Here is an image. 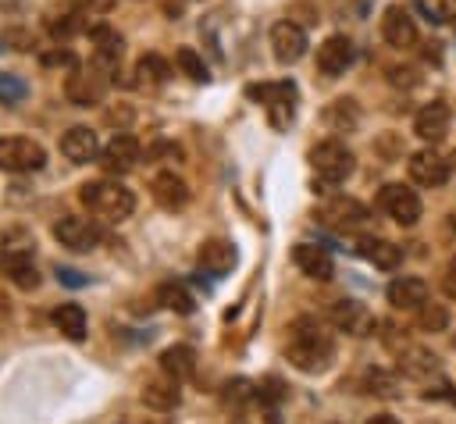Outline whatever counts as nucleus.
<instances>
[{
    "mask_svg": "<svg viewBox=\"0 0 456 424\" xmlns=\"http://www.w3.org/2000/svg\"><path fill=\"white\" fill-rule=\"evenodd\" d=\"M285 356L296 371L317 374L331 363L335 356V338L331 331L317 321V317H296L289 324V342H285Z\"/></svg>",
    "mask_w": 456,
    "mask_h": 424,
    "instance_id": "obj_1",
    "label": "nucleus"
},
{
    "mask_svg": "<svg viewBox=\"0 0 456 424\" xmlns=\"http://www.w3.org/2000/svg\"><path fill=\"white\" fill-rule=\"evenodd\" d=\"M78 200H82V207H86L93 217L110 221V224L132 217V210H135V196H132V189H125L121 182H110V178L86 182V185L78 189Z\"/></svg>",
    "mask_w": 456,
    "mask_h": 424,
    "instance_id": "obj_2",
    "label": "nucleus"
},
{
    "mask_svg": "<svg viewBox=\"0 0 456 424\" xmlns=\"http://www.w3.org/2000/svg\"><path fill=\"white\" fill-rule=\"evenodd\" d=\"M36 242L25 232H7L0 239V267L4 274L18 285V289H36L39 285V271H36Z\"/></svg>",
    "mask_w": 456,
    "mask_h": 424,
    "instance_id": "obj_3",
    "label": "nucleus"
},
{
    "mask_svg": "<svg viewBox=\"0 0 456 424\" xmlns=\"http://www.w3.org/2000/svg\"><path fill=\"white\" fill-rule=\"evenodd\" d=\"M310 167L321 178V185H338L353 175V150L338 139H324L310 150Z\"/></svg>",
    "mask_w": 456,
    "mask_h": 424,
    "instance_id": "obj_4",
    "label": "nucleus"
},
{
    "mask_svg": "<svg viewBox=\"0 0 456 424\" xmlns=\"http://www.w3.org/2000/svg\"><path fill=\"white\" fill-rule=\"evenodd\" d=\"M46 164V150L36 139L25 135H4L0 139V171L7 175H28Z\"/></svg>",
    "mask_w": 456,
    "mask_h": 424,
    "instance_id": "obj_5",
    "label": "nucleus"
},
{
    "mask_svg": "<svg viewBox=\"0 0 456 424\" xmlns=\"http://www.w3.org/2000/svg\"><path fill=\"white\" fill-rule=\"evenodd\" d=\"M249 96L260 100L267 107V118L274 128H285L296 114V86L292 82H264V86H249Z\"/></svg>",
    "mask_w": 456,
    "mask_h": 424,
    "instance_id": "obj_6",
    "label": "nucleus"
},
{
    "mask_svg": "<svg viewBox=\"0 0 456 424\" xmlns=\"http://www.w3.org/2000/svg\"><path fill=\"white\" fill-rule=\"evenodd\" d=\"M378 203H381V210H385L392 221H399L403 228L417 224V221H420V214H424L420 196H417L410 185H403V182H388V185L381 189Z\"/></svg>",
    "mask_w": 456,
    "mask_h": 424,
    "instance_id": "obj_7",
    "label": "nucleus"
},
{
    "mask_svg": "<svg viewBox=\"0 0 456 424\" xmlns=\"http://www.w3.org/2000/svg\"><path fill=\"white\" fill-rule=\"evenodd\" d=\"M53 239L75 253H89L100 246V228L89 221V217H78V214H64L61 221H53Z\"/></svg>",
    "mask_w": 456,
    "mask_h": 424,
    "instance_id": "obj_8",
    "label": "nucleus"
},
{
    "mask_svg": "<svg viewBox=\"0 0 456 424\" xmlns=\"http://www.w3.org/2000/svg\"><path fill=\"white\" fill-rule=\"evenodd\" d=\"M64 93H68V100L75 107H93L107 93V75L100 68H75L68 75V82H64Z\"/></svg>",
    "mask_w": 456,
    "mask_h": 424,
    "instance_id": "obj_9",
    "label": "nucleus"
},
{
    "mask_svg": "<svg viewBox=\"0 0 456 424\" xmlns=\"http://www.w3.org/2000/svg\"><path fill=\"white\" fill-rule=\"evenodd\" d=\"M328 317H331V324H335L338 331H349V335H356V338L374 335V328H378V317H374L363 303H356V299H335L331 310H328Z\"/></svg>",
    "mask_w": 456,
    "mask_h": 424,
    "instance_id": "obj_10",
    "label": "nucleus"
},
{
    "mask_svg": "<svg viewBox=\"0 0 456 424\" xmlns=\"http://www.w3.org/2000/svg\"><path fill=\"white\" fill-rule=\"evenodd\" d=\"M139 157H142L139 139L128 135V132H118V135L100 150V164H103L107 175H125V171H132V167L139 164Z\"/></svg>",
    "mask_w": 456,
    "mask_h": 424,
    "instance_id": "obj_11",
    "label": "nucleus"
},
{
    "mask_svg": "<svg viewBox=\"0 0 456 424\" xmlns=\"http://www.w3.org/2000/svg\"><path fill=\"white\" fill-rule=\"evenodd\" d=\"M406 171H410V178H413L417 185L438 189V185H445V182H449L452 164H449L445 157H438L435 150H417V153L406 160Z\"/></svg>",
    "mask_w": 456,
    "mask_h": 424,
    "instance_id": "obj_12",
    "label": "nucleus"
},
{
    "mask_svg": "<svg viewBox=\"0 0 456 424\" xmlns=\"http://www.w3.org/2000/svg\"><path fill=\"white\" fill-rule=\"evenodd\" d=\"M381 36H385V43H388V46L406 50V46H413V43H417V21L410 18V11H406V7L392 4V7L385 11V18H381Z\"/></svg>",
    "mask_w": 456,
    "mask_h": 424,
    "instance_id": "obj_13",
    "label": "nucleus"
},
{
    "mask_svg": "<svg viewBox=\"0 0 456 424\" xmlns=\"http://www.w3.org/2000/svg\"><path fill=\"white\" fill-rule=\"evenodd\" d=\"M271 50L281 64H296L306 53V32L296 21H278L271 29Z\"/></svg>",
    "mask_w": 456,
    "mask_h": 424,
    "instance_id": "obj_14",
    "label": "nucleus"
},
{
    "mask_svg": "<svg viewBox=\"0 0 456 424\" xmlns=\"http://www.w3.org/2000/svg\"><path fill=\"white\" fill-rule=\"evenodd\" d=\"M449 121H452V110H449V103H442V100H431V103H424V107L417 110V118H413V132H417L424 143H438V139H445V132H449Z\"/></svg>",
    "mask_w": 456,
    "mask_h": 424,
    "instance_id": "obj_15",
    "label": "nucleus"
},
{
    "mask_svg": "<svg viewBox=\"0 0 456 424\" xmlns=\"http://www.w3.org/2000/svg\"><path fill=\"white\" fill-rule=\"evenodd\" d=\"M292 260H296V267H299L306 278H314V281H328V278L335 274L331 253H328L324 246H317V242H299V246L292 249Z\"/></svg>",
    "mask_w": 456,
    "mask_h": 424,
    "instance_id": "obj_16",
    "label": "nucleus"
},
{
    "mask_svg": "<svg viewBox=\"0 0 456 424\" xmlns=\"http://www.w3.org/2000/svg\"><path fill=\"white\" fill-rule=\"evenodd\" d=\"M349 64H353V43H349L346 36H328V39L317 46V71H321V75L335 78V75H342Z\"/></svg>",
    "mask_w": 456,
    "mask_h": 424,
    "instance_id": "obj_17",
    "label": "nucleus"
},
{
    "mask_svg": "<svg viewBox=\"0 0 456 424\" xmlns=\"http://www.w3.org/2000/svg\"><path fill=\"white\" fill-rule=\"evenodd\" d=\"M150 196H153L157 207H164V210H182V207L189 203V185H185L175 171H160V175H153V182H150Z\"/></svg>",
    "mask_w": 456,
    "mask_h": 424,
    "instance_id": "obj_18",
    "label": "nucleus"
},
{
    "mask_svg": "<svg viewBox=\"0 0 456 424\" xmlns=\"http://www.w3.org/2000/svg\"><path fill=\"white\" fill-rule=\"evenodd\" d=\"M388 303L395 310H417L420 303H428V281L417 278V274H399L392 285H388Z\"/></svg>",
    "mask_w": 456,
    "mask_h": 424,
    "instance_id": "obj_19",
    "label": "nucleus"
},
{
    "mask_svg": "<svg viewBox=\"0 0 456 424\" xmlns=\"http://www.w3.org/2000/svg\"><path fill=\"white\" fill-rule=\"evenodd\" d=\"M96 132L89 125H75L61 135V153L71 160V164H89L96 157Z\"/></svg>",
    "mask_w": 456,
    "mask_h": 424,
    "instance_id": "obj_20",
    "label": "nucleus"
},
{
    "mask_svg": "<svg viewBox=\"0 0 456 424\" xmlns=\"http://www.w3.org/2000/svg\"><path fill=\"white\" fill-rule=\"evenodd\" d=\"M196 260H200V267H203L207 274L221 278V274H228V271L235 267V246L224 242V239H207V242L200 246Z\"/></svg>",
    "mask_w": 456,
    "mask_h": 424,
    "instance_id": "obj_21",
    "label": "nucleus"
},
{
    "mask_svg": "<svg viewBox=\"0 0 456 424\" xmlns=\"http://www.w3.org/2000/svg\"><path fill=\"white\" fill-rule=\"evenodd\" d=\"M356 253L363 257V260H370L374 267H381V271H395L399 267V246L395 242H388V239H360V246H356Z\"/></svg>",
    "mask_w": 456,
    "mask_h": 424,
    "instance_id": "obj_22",
    "label": "nucleus"
},
{
    "mask_svg": "<svg viewBox=\"0 0 456 424\" xmlns=\"http://www.w3.org/2000/svg\"><path fill=\"white\" fill-rule=\"evenodd\" d=\"M160 371L175 381H189L196 374V353L189 346H167L160 353Z\"/></svg>",
    "mask_w": 456,
    "mask_h": 424,
    "instance_id": "obj_23",
    "label": "nucleus"
},
{
    "mask_svg": "<svg viewBox=\"0 0 456 424\" xmlns=\"http://www.w3.org/2000/svg\"><path fill=\"white\" fill-rule=\"evenodd\" d=\"M50 321H53V328H57L61 335H68L71 342L86 338V310H82L78 303H61V306L50 314Z\"/></svg>",
    "mask_w": 456,
    "mask_h": 424,
    "instance_id": "obj_24",
    "label": "nucleus"
},
{
    "mask_svg": "<svg viewBox=\"0 0 456 424\" xmlns=\"http://www.w3.org/2000/svg\"><path fill=\"white\" fill-rule=\"evenodd\" d=\"M324 217H331L338 228H356V224L367 221V207L356 203V200H349V196H335V200L324 207Z\"/></svg>",
    "mask_w": 456,
    "mask_h": 424,
    "instance_id": "obj_25",
    "label": "nucleus"
},
{
    "mask_svg": "<svg viewBox=\"0 0 456 424\" xmlns=\"http://www.w3.org/2000/svg\"><path fill=\"white\" fill-rule=\"evenodd\" d=\"M399 367H403L406 374H413V378H428V374L438 371V360H435L431 353H424L420 346H403V349H399Z\"/></svg>",
    "mask_w": 456,
    "mask_h": 424,
    "instance_id": "obj_26",
    "label": "nucleus"
},
{
    "mask_svg": "<svg viewBox=\"0 0 456 424\" xmlns=\"http://www.w3.org/2000/svg\"><path fill=\"white\" fill-rule=\"evenodd\" d=\"M157 299H160V306H167V310H175V314H192V310H196V299H192L189 289L178 285V281H164V285L157 289Z\"/></svg>",
    "mask_w": 456,
    "mask_h": 424,
    "instance_id": "obj_27",
    "label": "nucleus"
},
{
    "mask_svg": "<svg viewBox=\"0 0 456 424\" xmlns=\"http://www.w3.org/2000/svg\"><path fill=\"white\" fill-rule=\"evenodd\" d=\"M89 36H93V43H96V57H100L103 64H114V61L121 57V36H118L114 29L96 25Z\"/></svg>",
    "mask_w": 456,
    "mask_h": 424,
    "instance_id": "obj_28",
    "label": "nucleus"
},
{
    "mask_svg": "<svg viewBox=\"0 0 456 424\" xmlns=\"http://www.w3.org/2000/svg\"><path fill=\"white\" fill-rule=\"evenodd\" d=\"M135 75H139V82H142V86H164V82H167V75H171V68H167V61H164V57L146 53V57H139Z\"/></svg>",
    "mask_w": 456,
    "mask_h": 424,
    "instance_id": "obj_29",
    "label": "nucleus"
},
{
    "mask_svg": "<svg viewBox=\"0 0 456 424\" xmlns=\"http://www.w3.org/2000/svg\"><path fill=\"white\" fill-rule=\"evenodd\" d=\"M142 399H146L150 406H157V410H171V406L178 403V381H175V378H167V381H150V385L142 388Z\"/></svg>",
    "mask_w": 456,
    "mask_h": 424,
    "instance_id": "obj_30",
    "label": "nucleus"
},
{
    "mask_svg": "<svg viewBox=\"0 0 456 424\" xmlns=\"http://www.w3.org/2000/svg\"><path fill=\"white\" fill-rule=\"evenodd\" d=\"M175 64L182 68L185 78H192V82H207V64H203V57H200L192 46H178V50H175Z\"/></svg>",
    "mask_w": 456,
    "mask_h": 424,
    "instance_id": "obj_31",
    "label": "nucleus"
},
{
    "mask_svg": "<svg viewBox=\"0 0 456 424\" xmlns=\"http://www.w3.org/2000/svg\"><path fill=\"white\" fill-rule=\"evenodd\" d=\"M417 324L424 328V331H445V324H449V310L442 306V303H420L417 306Z\"/></svg>",
    "mask_w": 456,
    "mask_h": 424,
    "instance_id": "obj_32",
    "label": "nucleus"
},
{
    "mask_svg": "<svg viewBox=\"0 0 456 424\" xmlns=\"http://www.w3.org/2000/svg\"><path fill=\"white\" fill-rule=\"evenodd\" d=\"M78 29H82V14H78V11H61V14L50 18V32H53V36H64V39H68V36H75Z\"/></svg>",
    "mask_w": 456,
    "mask_h": 424,
    "instance_id": "obj_33",
    "label": "nucleus"
},
{
    "mask_svg": "<svg viewBox=\"0 0 456 424\" xmlns=\"http://www.w3.org/2000/svg\"><path fill=\"white\" fill-rule=\"evenodd\" d=\"M367 385H370L367 392H378V395H399V392H395L399 381H395L392 374H385V371H370V374H367Z\"/></svg>",
    "mask_w": 456,
    "mask_h": 424,
    "instance_id": "obj_34",
    "label": "nucleus"
},
{
    "mask_svg": "<svg viewBox=\"0 0 456 424\" xmlns=\"http://www.w3.org/2000/svg\"><path fill=\"white\" fill-rule=\"evenodd\" d=\"M249 395H256V388H249V381H242V378H235V381H228V385H224V403L242 406Z\"/></svg>",
    "mask_w": 456,
    "mask_h": 424,
    "instance_id": "obj_35",
    "label": "nucleus"
},
{
    "mask_svg": "<svg viewBox=\"0 0 456 424\" xmlns=\"http://www.w3.org/2000/svg\"><path fill=\"white\" fill-rule=\"evenodd\" d=\"M39 61H43V64H71L75 57H71V50H61V46H57V50H46Z\"/></svg>",
    "mask_w": 456,
    "mask_h": 424,
    "instance_id": "obj_36",
    "label": "nucleus"
},
{
    "mask_svg": "<svg viewBox=\"0 0 456 424\" xmlns=\"http://www.w3.org/2000/svg\"><path fill=\"white\" fill-rule=\"evenodd\" d=\"M25 89H21V82H11V78H0V96L4 100H18Z\"/></svg>",
    "mask_w": 456,
    "mask_h": 424,
    "instance_id": "obj_37",
    "label": "nucleus"
},
{
    "mask_svg": "<svg viewBox=\"0 0 456 424\" xmlns=\"http://www.w3.org/2000/svg\"><path fill=\"white\" fill-rule=\"evenodd\" d=\"M57 278H61V281H68V285H86V278H82L78 271H71V267H61V271H57Z\"/></svg>",
    "mask_w": 456,
    "mask_h": 424,
    "instance_id": "obj_38",
    "label": "nucleus"
},
{
    "mask_svg": "<svg viewBox=\"0 0 456 424\" xmlns=\"http://www.w3.org/2000/svg\"><path fill=\"white\" fill-rule=\"evenodd\" d=\"M367 424H399V420L388 417V413H374V417H367Z\"/></svg>",
    "mask_w": 456,
    "mask_h": 424,
    "instance_id": "obj_39",
    "label": "nucleus"
},
{
    "mask_svg": "<svg viewBox=\"0 0 456 424\" xmlns=\"http://www.w3.org/2000/svg\"><path fill=\"white\" fill-rule=\"evenodd\" d=\"M449 274H452V278H456V257H452V260H449Z\"/></svg>",
    "mask_w": 456,
    "mask_h": 424,
    "instance_id": "obj_40",
    "label": "nucleus"
},
{
    "mask_svg": "<svg viewBox=\"0 0 456 424\" xmlns=\"http://www.w3.org/2000/svg\"><path fill=\"white\" fill-rule=\"evenodd\" d=\"M452 228H456V214H452Z\"/></svg>",
    "mask_w": 456,
    "mask_h": 424,
    "instance_id": "obj_41",
    "label": "nucleus"
},
{
    "mask_svg": "<svg viewBox=\"0 0 456 424\" xmlns=\"http://www.w3.org/2000/svg\"><path fill=\"white\" fill-rule=\"evenodd\" d=\"M452 167H456V153H452Z\"/></svg>",
    "mask_w": 456,
    "mask_h": 424,
    "instance_id": "obj_42",
    "label": "nucleus"
}]
</instances>
